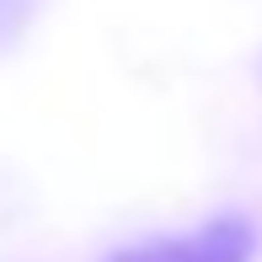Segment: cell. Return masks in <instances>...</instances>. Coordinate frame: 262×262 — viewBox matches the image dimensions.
Returning a JSON list of instances; mask_svg holds the SVG:
<instances>
[{
    "mask_svg": "<svg viewBox=\"0 0 262 262\" xmlns=\"http://www.w3.org/2000/svg\"><path fill=\"white\" fill-rule=\"evenodd\" d=\"M257 252V230L241 214H220V220L198 225L187 235H166V241H145L128 252L107 257V262H252Z\"/></svg>",
    "mask_w": 262,
    "mask_h": 262,
    "instance_id": "cell-1",
    "label": "cell"
}]
</instances>
